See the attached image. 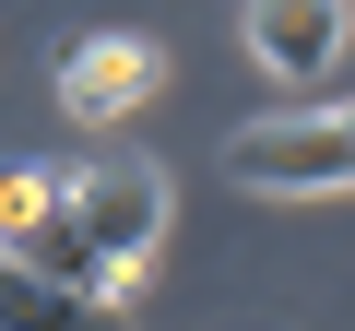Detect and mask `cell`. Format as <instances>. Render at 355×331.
Masks as SVG:
<instances>
[{
    "label": "cell",
    "instance_id": "obj_4",
    "mask_svg": "<svg viewBox=\"0 0 355 331\" xmlns=\"http://www.w3.org/2000/svg\"><path fill=\"white\" fill-rule=\"evenodd\" d=\"M249 60L296 71V83H331L343 71V0H249Z\"/></svg>",
    "mask_w": 355,
    "mask_h": 331
},
{
    "label": "cell",
    "instance_id": "obj_6",
    "mask_svg": "<svg viewBox=\"0 0 355 331\" xmlns=\"http://www.w3.org/2000/svg\"><path fill=\"white\" fill-rule=\"evenodd\" d=\"M48 202H60V178H48V166H0V249H12Z\"/></svg>",
    "mask_w": 355,
    "mask_h": 331
},
{
    "label": "cell",
    "instance_id": "obj_3",
    "mask_svg": "<svg viewBox=\"0 0 355 331\" xmlns=\"http://www.w3.org/2000/svg\"><path fill=\"white\" fill-rule=\"evenodd\" d=\"M154 83H166V48L130 36V24L60 48V107H71V118H130V107H154Z\"/></svg>",
    "mask_w": 355,
    "mask_h": 331
},
{
    "label": "cell",
    "instance_id": "obj_1",
    "mask_svg": "<svg viewBox=\"0 0 355 331\" xmlns=\"http://www.w3.org/2000/svg\"><path fill=\"white\" fill-rule=\"evenodd\" d=\"M60 202H71V237H83V260H95V296L119 307V296L142 284L154 237H166V178H154L142 154H95L83 178H60Z\"/></svg>",
    "mask_w": 355,
    "mask_h": 331
},
{
    "label": "cell",
    "instance_id": "obj_5",
    "mask_svg": "<svg viewBox=\"0 0 355 331\" xmlns=\"http://www.w3.org/2000/svg\"><path fill=\"white\" fill-rule=\"evenodd\" d=\"M0 331H130V319L107 296H83V284H48L24 260H0Z\"/></svg>",
    "mask_w": 355,
    "mask_h": 331
},
{
    "label": "cell",
    "instance_id": "obj_2",
    "mask_svg": "<svg viewBox=\"0 0 355 331\" xmlns=\"http://www.w3.org/2000/svg\"><path fill=\"white\" fill-rule=\"evenodd\" d=\"M225 178L237 190H261V202H320V190H343L355 178V130H343V107L320 95V107H296V118H249L237 142H225Z\"/></svg>",
    "mask_w": 355,
    "mask_h": 331
}]
</instances>
